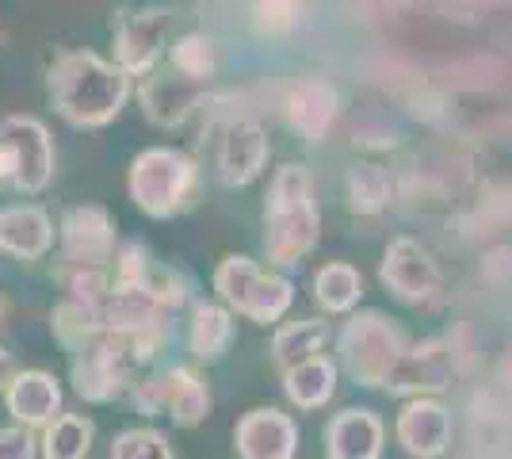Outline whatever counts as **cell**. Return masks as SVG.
Instances as JSON below:
<instances>
[{
    "label": "cell",
    "mask_w": 512,
    "mask_h": 459,
    "mask_svg": "<svg viewBox=\"0 0 512 459\" xmlns=\"http://www.w3.org/2000/svg\"><path fill=\"white\" fill-rule=\"evenodd\" d=\"M237 459H295L299 456V425L276 406H256L234 425Z\"/></svg>",
    "instance_id": "obj_15"
},
{
    "label": "cell",
    "mask_w": 512,
    "mask_h": 459,
    "mask_svg": "<svg viewBox=\"0 0 512 459\" xmlns=\"http://www.w3.org/2000/svg\"><path fill=\"white\" fill-rule=\"evenodd\" d=\"M54 138L35 115H4L0 119V180L4 192L39 196L54 180Z\"/></svg>",
    "instance_id": "obj_7"
},
{
    "label": "cell",
    "mask_w": 512,
    "mask_h": 459,
    "mask_svg": "<svg viewBox=\"0 0 512 459\" xmlns=\"http://www.w3.org/2000/svg\"><path fill=\"white\" fill-rule=\"evenodd\" d=\"M130 402H134L138 414H165L180 429H195V425H203L211 417V387H207V379L195 368H184V364H176V368L161 375H150V379H138L130 387Z\"/></svg>",
    "instance_id": "obj_8"
},
{
    "label": "cell",
    "mask_w": 512,
    "mask_h": 459,
    "mask_svg": "<svg viewBox=\"0 0 512 459\" xmlns=\"http://www.w3.org/2000/svg\"><path fill=\"white\" fill-rule=\"evenodd\" d=\"M172 35L169 8H127L115 16L111 46H115V66L130 77H146L157 69Z\"/></svg>",
    "instance_id": "obj_9"
},
{
    "label": "cell",
    "mask_w": 512,
    "mask_h": 459,
    "mask_svg": "<svg viewBox=\"0 0 512 459\" xmlns=\"http://www.w3.org/2000/svg\"><path fill=\"white\" fill-rule=\"evenodd\" d=\"M46 96L77 131L111 127L134 96V77L96 50H62L46 69Z\"/></svg>",
    "instance_id": "obj_1"
},
{
    "label": "cell",
    "mask_w": 512,
    "mask_h": 459,
    "mask_svg": "<svg viewBox=\"0 0 512 459\" xmlns=\"http://www.w3.org/2000/svg\"><path fill=\"white\" fill-rule=\"evenodd\" d=\"M321 238V215L314 199V176L302 161L279 165L264 199V253L276 268H295L314 253Z\"/></svg>",
    "instance_id": "obj_2"
},
{
    "label": "cell",
    "mask_w": 512,
    "mask_h": 459,
    "mask_svg": "<svg viewBox=\"0 0 512 459\" xmlns=\"http://www.w3.org/2000/svg\"><path fill=\"white\" fill-rule=\"evenodd\" d=\"M58 284H62V291H65L62 299L100 306L115 280H111L107 268H77V264H62V268H58Z\"/></svg>",
    "instance_id": "obj_28"
},
{
    "label": "cell",
    "mask_w": 512,
    "mask_h": 459,
    "mask_svg": "<svg viewBox=\"0 0 512 459\" xmlns=\"http://www.w3.org/2000/svg\"><path fill=\"white\" fill-rule=\"evenodd\" d=\"M363 299V272L348 261H329L314 272V303L321 314H352Z\"/></svg>",
    "instance_id": "obj_24"
},
{
    "label": "cell",
    "mask_w": 512,
    "mask_h": 459,
    "mask_svg": "<svg viewBox=\"0 0 512 459\" xmlns=\"http://www.w3.org/2000/svg\"><path fill=\"white\" fill-rule=\"evenodd\" d=\"M283 115H287V127L299 134L302 142L318 146L333 134L337 119H341V92L325 77H302L299 85L287 92Z\"/></svg>",
    "instance_id": "obj_16"
},
{
    "label": "cell",
    "mask_w": 512,
    "mask_h": 459,
    "mask_svg": "<svg viewBox=\"0 0 512 459\" xmlns=\"http://www.w3.org/2000/svg\"><path fill=\"white\" fill-rule=\"evenodd\" d=\"M199 161L176 146H150L134 153L127 169V196L150 219H176L195 203Z\"/></svg>",
    "instance_id": "obj_3"
},
{
    "label": "cell",
    "mask_w": 512,
    "mask_h": 459,
    "mask_svg": "<svg viewBox=\"0 0 512 459\" xmlns=\"http://www.w3.org/2000/svg\"><path fill=\"white\" fill-rule=\"evenodd\" d=\"M256 23L268 35H287L306 20V0H256Z\"/></svg>",
    "instance_id": "obj_30"
},
{
    "label": "cell",
    "mask_w": 512,
    "mask_h": 459,
    "mask_svg": "<svg viewBox=\"0 0 512 459\" xmlns=\"http://www.w3.org/2000/svg\"><path fill=\"white\" fill-rule=\"evenodd\" d=\"M283 379V398L302 410V414H310V410H321V406H329L333 402V394H337V379H341V364L333 360V356H310V360H302L295 368H287V372H279Z\"/></svg>",
    "instance_id": "obj_21"
},
{
    "label": "cell",
    "mask_w": 512,
    "mask_h": 459,
    "mask_svg": "<svg viewBox=\"0 0 512 459\" xmlns=\"http://www.w3.org/2000/svg\"><path fill=\"white\" fill-rule=\"evenodd\" d=\"M0 322H4V291H0Z\"/></svg>",
    "instance_id": "obj_33"
},
{
    "label": "cell",
    "mask_w": 512,
    "mask_h": 459,
    "mask_svg": "<svg viewBox=\"0 0 512 459\" xmlns=\"http://www.w3.org/2000/svg\"><path fill=\"white\" fill-rule=\"evenodd\" d=\"M272 157V142H268V131L256 123V119H245V115H234L218 127V138H214V176L222 188H245L253 184L256 176L264 173Z\"/></svg>",
    "instance_id": "obj_12"
},
{
    "label": "cell",
    "mask_w": 512,
    "mask_h": 459,
    "mask_svg": "<svg viewBox=\"0 0 512 459\" xmlns=\"http://www.w3.org/2000/svg\"><path fill=\"white\" fill-rule=\"evenodd\" d=\"M0 192H4V180H0Z\"/></svg>",
    "instance_id": "obj_34"
},
{
    "label": "cell",
    "mask_w": 512,
    "mask_h": 459,
    "mask_svg": "<svg viewBox=\"0 0 512 459\" xmlns=\"http://www.w3.org/2000/svg\"><path fill=\"white\" fill-rule=\"evenodd\" d=\"M4 406L16 425H27L35 433H43L46 425L58 414H65V394L62 383L54 379V372H43V368H23L16 372L12 387L4 391Z\"/></svg>",
    "instance_id": "obj_19"
},
{
    "label": "cell",
    "mask_w": 512,
    "mask_h": 459,
    "mask_svg": "<svg viewBox=\"0 0 512 459\" xmlns=\"http://www.w3.org/2000/svg\"><path fill=\"white\" fill-rule=\"evenodd\" d=\"M394 437L409 459H440L451 448V414L436 398H406L394 421Z\"/></svg>",
    "instance_id": "obj_17"
},
{
    "label": "cell",
    "mask_w": 512,
    "mask_h": 459,
    "mask_svg": "<svg viewBox=\"0 0 512 459\" xmlns=\"http://www.w3.org/2000/svg\"><path fill=\"white\" fill-rule=\"evenodd\" d=\"M386 425L367 406H348L325 425V456L329 459H383Z\"/></svg>",
    "instance_id": "obj_20"
},
{
    "label": "cell",
    "mask_w": 512,
    "mask_h": 459,
    "mask_svg": "<svg viewBox=\"0 0 512 459\" xmlns=\"http://www.w3.org/2000/svg\"><path fill=\"white\" fill-rule=\"evenodd\" d=\"M348 203L356 215H379L390 207V176L379 165L356 161L348 169Z\"/></svg>",
    "instance_id": "obj_27"
},
{
    "label": "cell",
    "mask_w": 512,
    "mask_h": 459,
    "mask_svg": "<svg viewBox=\"0 0 512 459\" xmlns=\"http://www.w3.org/2000/svg\"><path fill=\"white\" fill-rule=\"evenodd\" d=\"M455 379V360L444 341H409L402 360L394 364V372L386 379L383 391L398 394V398H432V394L448 391Z\"/></svg>",
    "instance_id": "obj_13"
},
{
    "label": "cell",
    "mask_w": 512,
    "mask_h": 459,
    "mask_svg": "<svg viewBox=\"0 0 512 459\" xmlns=\"http://www.w3.org/2000/svg\"><path fill=\"white\" fill-rule=\"evenodd\" d=\"M111 459H176V456H172V444L161 429L134 425V429H123L119 437L111 440Z\"/></svg>",
    "instance_id": "obj_29"
},
{
    "label": "cell",
    "mask_w": 512,
    "mask_h": 459,
    "mask_svg": "<svg viewBox=\"0 0 512 459\" xmlns=\"http://www.w3.org/2000/svg\"><path fill=\"white\" fill-rule=\"evenodd\" d=\"M172 69L192 77L199 85H211V77L218 73V39L207 31H188L169 46Z\"/></svg>",
    "instance_id": "obj_26"
},
{
    "label": "cell",
    "mask_w": 512,
    "mask_h": 459,
    "mask_svg": "<svg viewBox=\"0 0 512 459\" xmlns=\"http://www.w3.org/2000/svg\"><path fill=\"white\" fill-rule=\"evenodd\" d=\"M211 284L218 303H226L256 326H276L295 306V284L276 268H260L245 253H226L214 268Z\"/></svg>",
    "instance_id": "obj_5"
},
{
    "label": "cell",
    "mask_w": 512,
    "mask_h": 459,
    "mask_svg": "<svg viewBox=\"0 0 512 459\" xmlns=\"http://www.w3.org/2000/svg\"><path fill=\"white\" fill-rule=\"evenodd\" d=\"M379 280L398 303L406 306L436 303L440 287H444L440 264L432 261V253L413 238H394L386 245L383 261H379Z\"/></svg>",
    "instance_id": "obj_10"
},
{
    "label": "cell",
    "mask_w": 512,
    "mask_h": 459,
    "mask_svg": "<svg viewBox=\"0 0 512 459\" xmlns=\"http://www.w3.org/2000/svg\"><path fill=\"white\" fill-rule=\"evenodd\" d=\"M0 459H39V437L27 425L0 429Z\"/></svg>",
    "instance_id": "obj_31"
},
{
    "label": "cell",
    "mask_w": 512,
    "mask_h": 459,
    "mask_svg": "<svg viewBox=\"0 0 512 459\" xmlns=\"http://www.w3.org/2000/svg\"><path fill=\"white\" fill-rule=\"evenodd\" d=\"M230 345H234V310L226 303L199 299L188 322V352L195 356V364H218Z\"/></svg>",
    "instance_id": "obj_22"
},
{
    "label": "cell",
    "mask_w": 512,
    "mask_h": 459,
    "mask_svg": "<svg viewBox=\"0 0 512 459\" xmlns=\"http://www.w3.org/2000/svg\"><path fill=\"white\" fill-rule=\"evenodd\" d=\"M58 253H62V264H77V268H107L115 261L119 230L107 207L100 203L69 207L58 222Z\"/></svg>",
    "instance_id": "obj_11"
},
{
    "label": "cell",
    "mask_w": 512,
    "mask_h": 459,
    "mask_svg": "<svg viewBox=\"0 0 512 459\" xmlns=\"http://www.w3.org/2000/svg\"><path fill=\"white\" fill-rule=\"evenodd\" d=\"M337 364H341L352 383H360L367 391L386 387V379L394 372V364L409 349V337L394 318H386L383 310H352L348 322L337 329Z\"/></svg>",
    "instance_id": "obj_4"
},
{
    "label": "cell",
    "mask_w": 512,
    "mask_h": 459,
    "mask_svg": "<svg viewBox=\"0 0 512 459\" xmlns=\"http://www.w3.org/2000/svg\"><path fill=\"white\" fill-rule=\"evenodd\" d=\"M207 85H199L192 77L176 73V69H153L138 85V100H142V115L153 127H184L192 119V111L203 104Z\"/></svg>",
    "instance_id": "obj_14"
},
{
    "label": "cell",
    "mask_w": 512,
    "mask_h": 459,
    "mask_svg": "<svg viewBox=\"0 0 512 459\" xmlns=\"http://www.w3.org/2000/svg\"><path fill=\"white\" fill-rule=\"evenodd\" d=\"M54 219L43 203H8L0 207V253L12 261H43L54 249Z\"/></svg>",
    "instance_id": "obj_18"
},
{
    "label": "cell",
    "mask_w": 512,
    "mask_h": 459,
    "mask_svg": "<svg viewBox=\"0 0 512 459\" xmlns=\"http://www.w3.org/2000/svg\"><path fill=\"white\" fill-rule=\"evenodd\" d=\"M16 372H20V368H16L12 352H8L4 345H0V394H4L8 387H12V379H16Z\"/></svg>",
    "instance_id": "obj_32"
},
{
    "label": "cell",
    "mask_w": 512,
    "mask_h": 459,
    "mask_svg": "<svg viewBox=\"0 0 512 459\" xmlns=\"http://www.w3.org/2000/svg\"><path fill=\"white\" fill-rule=\"evenodd\" d=\"M142 368L138 352L127 337L119 333H96L88 337L85 345L69 349V379H73V391L81 394L92 406H107L115 398L130 394V387L138 383L134 375Z\"/></svg>",
    "instance_id": "obj_6"
},
{
    "label": "cell",
    "mask_w": 512,
    "mask_h": 459,
    "mask_svg": "<svg viewBox=\"0 0 512 459\" xmlns=\"http://www.w3.org/2000/svg\"><path fill=\"white\" fill-rule=\"evenodd\" d=\"M333 341V329L325 318H295V322H283L272 337V364L276 372H287L302 360L325 352V345Z\"/></svg>",
    "instance_id": "obj_23"
},
{
    "label": "cell",
    "mask_w": 512,
    "mask_h": 459,
    "mask_svg": "<svg viewBox=\"0 0 512 459\" xmlns=\"http://www.w3.org/2000/svg\"><path fill=\"white\" fill-rule=\"evenodd\" d=\"M96 444V425L85 414H58L39 433V459H88Z\"/></svg>",
    "instance_id": "obj_25"
}]
</instances>
